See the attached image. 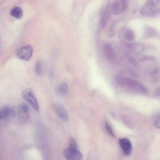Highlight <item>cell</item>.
Segmentation results:
<instances>
[{"label":"cell","mask_w":160,"mask_h":160,"mask_svg":"<svg viewBox=\"0 0 160 160\" xmlns=\"http://www.w3.org/2000/svg\"><path fill=\"white\" fill-rule=\"evenodd\" d=\"M11 114L16 117L18 121L22 123H27L30 120L29 108L25 103L22 104L12 108Z\"/></svg>","instance_id":"6da1fadb"},{"label":"cell","mask_w":160,"mask_h":160,"mask_svg":"<svg viewBox=\"0 0 160 160\" xmlns=\"http://www.w3.org/2000/svg\"><path fill=\"white\" fill-rule=\"evenodd\" d=\"M160 11V0H148L140 10L143 15L151 16L159 13Z\"/></svg>","instance_id":"7a4b0ae2"},{"label":"cell","mask_w":160,"mask_h":160,"mask_svg":"<svg viewBox=\"0 0 160 160\" xmlns=\"http://www.w3.org/2000/svg\"><path fill=\"white\" fill-rule=\"evenodd\" d=\"M127 6V0H110L106 8L111 14L117 15L125 12Z\"/></svg>","instance_id":"3957f363"},{"label":"cell","mask_w":160,"mask_h":160,"mask_svg":"<svg viewBox=\"0 0 160 160\" xmlns=\"http://www.w3.org/2000/svg\"><path fill=\"white\" fill-rule=\"evenodd\" d=\"M22 98L36 111L39 109L38 105L35 95L32 89H27L23 90L22 92Z\"/></svg>","instance_id":"277c9868"},{"label":"cell","mask_w":160,"mask_h":160,"mask_svg":"<svg viewBox=\"0 0 160 160\" xmlns=\"http://www.w3.org/2000/svg\"><path fill=\"white\" fill-rule=\"evenodd\" d=\"M33 51L31 45H27L19 48L17 51V55L21 59L28 61L31 58Z\"/></svg>","instance_id":"5b68a950"},{"label":"cell","mask_w":160,"mask_h":160,"mask_svg":"<svg viewBox=\"0 0 160 160\" xmlns=\"http://www.w3.org/2000/svg\"><path fill=\"white\" fill-rule=\"evenodd\" d=\"M63 155L67 160H81L83 158L82 154L77 149L72 148H70L63 151Z\"/></svg>","instance_id":"8992f818"},{"label":"cell","mask_w":160,"mask_h":160,"mask_svg":"<svg viewBox=\"0 0 160 160\" xmlns=\"http://www.w3.org/2000/svg\"><path fill=\"white\" fill-rule=\"evenodd\" d=\"M125 84L130 88L138 90L142 92L145 93L148 90L146 87L139 82L128 78H124Z\"/></svg>","instance_id":"52a82bcc"},{"label":"cell","mask_w":160,"mask_h":160,"mask_svg":"<svg viewBox=\"0 0 160 160\" xmlns=\"http://www.w3.org/2000/svg\"><path fill=\"white\" fill-rule=\"evenodd\" d=\"M119 143L124 154L126 156L130 155L132 148L130 140L127 138H122L119 139Z\"/></svg>","instance_id":"ba28073f"},{"label":"cell","mask_w":160,"mask_h":160,"mask_svg":"<svg viewBox=\"0 0 160 160\" xmlns=\"http://www.w3.org/2000/svg\"><path fill=\"white\" fill-rule=\"evenodd\" d=\"M53 108L56 114L61 120L65 122L68 120V113L63 106L57 103L54 105Z\"/></svg>","instance_id":"9c48e42d"},{"label":"cell","mask_w":160,"mask_h":160,"mask_svg":"<svg viewBox=\"0 0 160 160\" xmlns=\"http://www.w3.org/2000/svg\"><path fill=\"white\" fill-rule=\"evenodd\" d=\"M103 52L106 57L109 60H113L116 57L114 50L111 44L107 42L104 45Z\"/></svg>","instance_id":"30bf717a"},{"label":"cell","mask_w":160,"mask_h":160,"mask_svg":"<svg viewBox=\"0 0 160 160\" xmlns=\"http://www.w3.org/2000/svg\"><path fill=\"white\" fill-rule=\"evenodd\" d=\"M125 38L128 41L133 40L135 38L133 31L130 28H123L121 30Z\"/></svg>","instance_id":"8fae6325"},{"label":"cell","mask_w":160,"mask_h":160,"mask_svg":"<svg viewBox=\"0 0 160 160\" xmlns=\"http://www.w3.org/2000/svg\"><path fill=\"white\" fill-rule=\"evenodd\" d=\"M12 108L8 106H5L0 109V120L7 118L12 112Z\"/></svg>","instance_id":"7c38bea8"},{"label":"cell","mask_w":160,"mask_h":160,"mask_svg":"<svg viewBox=\"0 0 160 160\" xmlns=\"http://www.w3.org/2000/svg\"><path fill=\"white\" fill-rule=\"evenodd\" d=\"M11 15L14 18L19 19L23 16V11L19 7H16L12 8L10 12Z\"/></svg>","instance_id":"4fadbf2b"},{"label":"cell","mask_w":160,"mask_h":160,"mask_svg":"<svg viewBox=\"0 0 160 160\" xmlns=\"http://www.w3.org/2000/svg\"><path fill=\"white\" fill-rule=\"evenodd\" d=\"M68 89L67 84L63 82L60 84L57 89V92L60 96H63L67 92Z\"/></svg>","instance_id":"5bb4252c"},{"label":"cell","mask_w":160,"mask_h":160,"mask_svg":"<svg viewBox=\"0 0 160 160\" xmlns=\"http://www.w3.org/2000/svg\"><path fill=\"white\" fill-rule=\"evenodd\" d=\"M157 34L156 31L153 29L150 28H147L145 32V36L148 37H153Z\"/></svg>","instance_id":"9a60e30c"},{"label":"cell","mask_w":160,"mask_h":160,"mask_svg":"<svg viewBox=\"0 0 160 160\" xmlns=\"http://www.w3.org/2000/svg\"><path fill=\"white\" fill-rule=\"evenodd\" d=\"M35 71L38 75H40L41 74L42 72V66L40 62H38L35 64Z\"/></svg>","instance_id":"2e32d148"},{"label":"cell","mask_w":160,"mask_h":160,"mask_svg":"<svg viewBox=\"0 0 160 160\" xmlns=\"http://www.w3.org/2000/svg\"><path fill=\"white\" fill-rule=\"evenodd\" d=\"M115 80L117 83L120 85H124L125 84L124 78L118 75L116 76Z\"/></svg>","instance_id":"e0dca14e"},{"label":"cell","mask_w":160,"mask_h":160,"mask_svg":"<svg viewBox=\"0 0 160 160\" xmlns=\"http://www.w3.org/2000/svg\"><path fill=\"white\" fill-rule=\"evenodd\" d=\"M105 127L107 131L108 132V133L112 136L114 137L115 136V134L111 126L107 122H106L105 123Z\"/></svg>","instance_id":"ac0fdd59"},{"label":"cell","mask_w":160,"mask_h":160,"mask_svg":"<svg viewBox=\"0 0 160 160\" xmlns=\"http://www.w3.org/2000/svg\"><path fill=\"white\" fill-rule=\"evenodd\" d=\"M155 59L154 57L151 56H144L142 57L141 61L142 62L146 61H151L154 60Z\"/></svg>","instance_id":"d6986e66"},{"label":"cell","mask_w":160,"mask_h":160,"mask_svg":"<svg viewBox=\"0 0 160 160\" xmlns=\"http://www.w3.org/2000/svg\"><path fill=\"white\" fill-rule=\"evenodd\" d=\"M69 148H72L77 149L75 142L74 139L71 138L69 142Z\"/></svg>","instance_id":"ffe728a7"},{"label":"cell","mask_w":160,"mask_h":160,"mask_svg":"<svg viewBox=\"0 0 160 160\" xmlns=\"http://www.w3.org/2000/svg\"><path fill=\"white\" fill-rule=\"evenodd\" d=\"M159 72V70L158 69H157L152 71L150 73V76L152 78H154L156 77Z\"/></svg>","instance_id":"44dd1931"},{"label":"cell","mask_w":160,"mask_h":160,"mask_svg":"<svg viewBox=\"0 0 160 160\" xmlns=\"http://www.w3.org/2000/svg\"><path fill=\"white\" fill-rule=\"evenodd\" d=\"M155 125L158 128H160V117L157 118L155 121Z\"/></svg>","instance_id":"7402d4cb"},{"label":"cell","mask_w":160,"mask_h":160,"mask_svg":"<svg viewBox=\"0 0 160 160\" xmlns=\"http://www.w3.org/2000/svg\"><path fill=\"white\" fill-rule=\"evenodd\" d=\"M155 93L157 95L159 96L160 95V88H158L156 89L155 91Z\"/></svg>","instance_id":"603a6c76"}]
</instances>
